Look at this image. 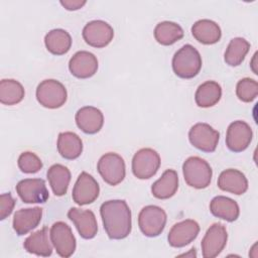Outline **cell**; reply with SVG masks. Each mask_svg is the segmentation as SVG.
I'll return each instance as SVG.
<instances>
[{"mask_svg": "<svg viewBox=\"0 0 258 258\" xmlns=\"http://www.w3.org/2000/svg\"><path fill=\"white\" fill-rule=\"evenodd\" d=\"M100 214L110 239L121 240L131 232V211L124 200H110L101 205Z\"/></svg>", "mask_w": 258, "mask_h": 258, "instance_id": "6da1fadb", "label": "cell"}, {"mask_svg": "<svg viewBox=\"0 0 258 258\" xmlns=\"http://www.w3.org/2000/svg\"><path fill=\"white\" fill-rule=\"evenodd\" d=\"M202 69V56L191 44L181 46L172 57V70L181 79L196 77Z\"/></svg>", "mask_w": 258, "mask_h": 258, "instance_id": "7a4b0ae2", "label": "cell"}, {"mask_svg": "<svg viewBox=\"0 0 258 258\" xmlns=\"http://www.w3.org/2000/svg\"><path fill=\"white\" fill-rule=\"evenodd\" d=\"M182 172L187 185L198 189L208 187L213 175L210 164L199 156L188 157L182 164Z\"/></svg>", "mask_w": 258, "mask_h": 258, "instance_id": "3957f363", "label": "cell"}, {"mask_svg": "<svg viewBox=\"0 0 258 258\" xmlns=\"http://www.w3.org/2000/svg\"><path fill=\"white\" fill-rule=\"evenodd\" d=\"M67 98L68 93L66 87L56 80H44L36 88V99L44 108H60L67 102Z\"/></svg>", "mask_w": 258, "mask_h": 258, "instance_id": "277c9868", "label": "cell"}, {"mask_svg": "<svg viewBox=\"0 0 258 258\" xmlns=\"http://www.w3.org/2000/svg\"><path fill=\"white\" fill-rule=\"evenodd\" d=\"M166 213L157 206H146L138 215V226L143 235L147 237L159 236L166 224Z\"/></svg>", "mask_w": 258, "mask_h": 258, "instance_id": "5b68a950", "label": "cell"}, {"mask_svg": "<svg viewBox=\"0 0 258 258\" xmlns=\"http://www.w3.org/2000/svg\"><path fill=\"white\" fill-rule=\"evenodd\" d=\"M97 169L104 181L109 185L119 184L126 174L124 159L114 152L104 154L98 161Z\"/></svg>", "mask_w": 258, "mask_h": 258, "instance_id": "8992f818", "label": "cell"}, {"mask_svg": "<svg viewBox=\"0 0 258 258\" xmlns=\"http://www.w3.org/2000/svg\"><path fill=\"white\" fill-rule=\"evenodd\" d=\"M160 166V156L152 148L138 150L132 158V172L139 179H148L155 175Z\"/></svg>", "mask_w": 258, "mask_h": 258, "instance_id": "52a82bcc", "label": "cell"}, {"mask_svg": "<svg viewBox=\"0 0 258 258\" xmlns=\"http://www.w3.org/2000/svg\"><path fill=\"white\" fill-rule=\"evenodd\" d=\"M51 243L56 253L63 258L72 256L76 250V238L72 229L64 222L54 223L49 231Z\"/></svg>", "mask_w": 258, "mask_h": 258, "instance_id": "ba28073f", "label": "cell"}, {"mask_svg": "<svg viewBox=\"0 0 258 258\" xmlns=\"http://www.w3.org/2000/svg\"><path fill=\"white\" fill-rule=\"evenodd\" d=\"M220 133L207 123H197L188 131L192 146L204 152H214L217 148Z\"/></svg>", "mask_w": 258, "mask_h": 258, "instance_id": "9c48e42d", "label": "cell"}, {"mask_svg": "<svg viewBox=\"0 0 258 258\" xmlns=\"http://www.w3.org/2000/svg\"><path fill=\"white\" fill-rule=\"evenodd\" d=\"M228 234L225 226L221 223L213 224L206 232L202 243V253L205 258L217 257L225 248Z\"/></svg>", "mask_w": 258, "mask_h": 258, "instance_id": "30bf717a", "label": "cell"}, {"mask_svg": "<svg viewBox=\"0 0 258 258\" xmlns=\"http://www.w3.org/2000/svg\"><path fill=\"white\" fill-rule=\"evenodd\" d=\"M83 38L89 45L97 48L107 46L114 37V30L103 20H92L83 28Z\"/></svg>", "mask_w": 258, "mask_h": 258, "instance_id": "8fae6325", "label": "cell"}, {"mask_svg": "<svg viewBox=\"0 0 258 258\" xmlns=\"http://www.w3.org/2000/svg\"><path fill=\"white\" fill-rule=\"evenodd\" d=\"M253 132L248 123L237 120L232 122L226 134V145L233 152L244 151L251 143Z\"/></svg>", "mask_w": 258, "mask_h": 258, "instance_id": "7c38bea8", "label": "cell"}, {"mask_svg": "<svg viewBox=\"0 0 258 258\" xmlns=\"http://www.w3.org/2000/svg\"><path fill=\"white\" fill-rule=\"evenodd\" d=\"M100 187L97 180L88 172L83 171L79 175L72 192L73 201L79 206L94 203L99 197Z\"/></svg>", "mask_w": 258, "mask_h": 258, "instance_id": "4fadbf2b", "label": "cell"}, {"mask_svg": "<svg viewBox=\"0 0 258 258\" xmlns=\"http://www.w3.org/2000/svg\"><path fill=\"white\" fill-rule=\"evenodd\" d=\"M16 192L22 202L26 204H43L49 194L45 181L41 178H25L16 185Z\"/></svg>", "mask_w": 258, "mask_h": 258, "instance_id": "5bb4252c", "label": "cell"}, {"mask_svg": "<svg viewBox=\"0 0 258 258\" xmlns=\"http://www.w3.org/2000/svg\"><path fill=\"white\" fill-rule=\"evenodd\" d=\"M199 224L190 219L178 222L170 229L167 240L168 244L174 248H181L192 242L199 235Z\"/></svg>", "mask_w": 258, "mask_h": 258, "instance_id": "9a60e30c", "label": "cell"}, {"mask_svg": "<svg viewBox=\"0 0 258 258\" xmlns=\"http://www.w3.org/2000/svg\"><path fill=\"white\" fill-rule=\"evenodd\" d=\"M68 217L74 223L82 238L92 239L97 235L98 224L95 214L91 210L71 208Z\"/></svg>", "mask_w": 258, "mask_h": 258, "instance_id": "2e32d148", "label": "cell"}, {"mask_svg": "<svg viewBox=\"0 0 258 258\" xmlns=\"http://www.w3.org/2000/svg\"><path fill=\"white\" fill-rule=\"evenodd\" d=\"M69 70L73 76L79 79L93 77L98 70V59L90 51L81 50L76 52L69 61Z\"/></svg>", "mask_w": 258, "mask_h": 258, "instance_id": "e0dca14e", "label": "cell"}, {"mask_svg": "<svg viewBox=\"0 0 258 258\" xmlns=\"http://www.w3.org/2000/svg\"><path fill=\"white\" fill-rule=\"evenodd\" d=\"M77 126L86 134L98 133L104 124V116L101 110L93 106H85L76 113Z\"/></svg>", "mask_w": 258, "mask_h": 258, "instance_id": "ac0fdd59", "label": "cell"}, {"mask_svg": "<svg viewBox=\"0 0 258 258\" xmlns=\"http://www.w3.org/2000/svg\"><path fill=\"white\" fill-rule=\"evenodd\" d=\"M42 209L39 207L20 209L13 217V229L17 235L22 236L35 229L41 221Z\"/></svg>", "mask_w": 258, "mask_h": 258, "instance_id": "d6986e66", "label": "cell"}, {"mask_svg": "<svg viewBox=\"0 0 258 258\" xmlns=\"http://www.w3.org/2000/svg\"><path fill=\"white\" fill-rule=\"evenodd\" d=\"M218 186L224 191L234 195H243L248 189V180L243 172L229 168L221 172L218 178Z\"/></svg>", "mask_w": 258, "mask_h": 258, "instance_id": "ffe728a7", "label": "cell"}, {"mask_svg": "<svg viewBox=\"0 0 258 258\" xmlns=\"http://www.w3.org/2000/svg\"><path fill=\"white\" fill-rule=\"evenodd\" d=\"M50 241L48 238V229L47 227H43L30 234L25 239L23 247L30 254L48 257L52 254V243Z\"/></svg>", "mask_w": 258, "mask_h": 258, "instance_id": "44dd1931", "label": "cell"}, {"mask_svg": "<svg viewBox=\"0 0 258 258\" xmlns=\"http://www.w3.org/2000/svg\"><path fill=\"white\" fill-rule=\"evenodd\" d=\"M192 36L203 44L217 43L222 36L220 26L213 20L201 19L191 26Z\"/></svg>", "mask_w": 258, "mask_h": 258, "instance_id": "7402d4cb", "label": "cell"}, {"mask_svg": "<svg viewBox=\"0 0 258 258\" xmlns=\"http://www.w3.org/2000/svg\"><path fill=\"white\" fill-rule=\"evenodd\" d=\"M178 188V175L174 169H166L160 178L153 182L151 192L159 200H167L173 197Z\"/></svg>", "mask_w": 258, "mask_h": 258, "instance_id": "603a6c76", "label": "cell"}, {"mask_svg": "<svg viewBox=\"0 0 258 258\" xmlns=\"http://www.w3.org/2000/svg\"><path fill=\"white\" fill-rule=\"evenodd\" d=\"M210 211L215 217L227 222L236 221L240 214L238 204L234 200L224 196H217L211 201Z\"/></svg>", "mask_w": 258, "mask_h": 258, "instance_id": "cb8c5ba5", "label": "cell"}, {"mask_svg": "<svg viewBox=\"0 0 258 258\" xmlns=\"http://www.w3.org/2000/svg\"><path fill=\"white\" fill-rule=\"evenodd\" d=\"M57 150L64 159H76L83 151L82 139L74 132H61L57 137Z\"/></svg>", "mask_w": 258, "mask_h": 258, "instance_id": "d4e9b609", "label": "cell"}, {"mask_svg": "<svg viewBox=\"0 0 258 258\" xmlns=\"http://www.w3.org/2000/svg\"><path fill=\"white\" fill-rule=\"evenodd\" d=\"M46 176L55 196L61 197L67 194L71 181V171L67 166L58 163L53 164L48 168Z\"/></svg>", "mask_w": 258, "mask_h": 258, "instance_id": "484cf974", "label": "cell"}, {"mask_svg": "<svg viewBox=\"0 0 258 258\" xmlns=\"http://www.w3.org/2000/svg\"><path fill=\"white\" fill-rule=\"evenodd\" d=\"M222 97V88L215 81H207L200 85L195 94V101L199 107L215 106Z\"/></svg>", "mask_w": 258, "mask_h": 258, "instance_id": "4316f807", "label": "cell"}, {"mask_svg": "<svg viewBox=\"0 0 258 258\" xmlns=\"http://www.w3.org/2000/svg\"><path fill=\"white\" fill-rule=\"evenodd\" d=\"M46 49L55 55L67 53L72 46V37L68 31L61 28L50 30L44 37Z\"/></svg>", "mask_w": 258, "mask_h": 258, "instance_id": "83f0119b", "label": "cell"}, {"mask_svg": "<svg viewBox=\"0 0 258 258\" xmlns=\"http://www.w3.org/2000/svg\"><path fill=\"white\" fill-rule=\"evenodd\" d=\"M155 40L161 45H171L183 37L181 26L172 21L159 22L154 28Z\"/></svg>", "mask_w": 258, "mask_h": 258, "instance_id": "f1b7e54d", "label": "cell"}, {"mask_svg": "<svg viewBox=\"0 0 258 258\" xmlns=\"http://www.w3.org/2000/svg\"><path fill=\"white\" fill-rule=\"evenodd\" d=\"M23 86L15 80L3 79L0 82V102L3 105L12 106L20 103L24 98Z\"/></svg>", "mask_w": 258, "mask_h": 258, "instance_id": "f546056e", "label": "cell"}, {"mask_svg": "<svg viewBox=\"0 0 258 258\" xmlns=\"http://www.w3.org/2000/svg\"><path fill=\"white\" fill-rule=\"evenodd\" d=\"M249 49L250 43L245 38L235 37L229 42L225 51L224 59L227 64L231 67H238L244 60Z\"/></svg>", "mask_w": 258, "mask_h": 258, "instance_id": "4dcf8cb0", "label": "cell"}, {"mask_svg": "<svg viewBox=\"0 0 258 258\" xmlns=\"http://www.w3.org/2000/svg\"><path fill=\"white\" fill-rule=\"evenodd\" d=\"M236 95L238 99L245 103H250L258 95V84L250 78L241 79L236 86Z\"/></svg>", "mask_w": 258, "mask_h": 258, "instance_id": "1f68e13d", "label": "cell"}, {"mask_svg": "<svg viewBox=\"0 0 258 258\" xmlns=\"http://www.w3.org/2000/svg\"><path fill=\"white\" fill-rule=\"evenodd\" d=\"M19 169L24 173H36L42 168V162L40 158L33 152H22L17 161Z\"/></svg>", "mask_w": 258, "mask_h": 258, "instance_id": "d6a6232c", "label": "cell"}, {"mask_svg": "<svg viewBox=\"0 0 258 258\" xmlns=\"http://www.w3.org/2000/svg\"><path fill=\"white\" fill-rule=\"evenodd\" d=\"M15 206V200L10 192H5L0 196V220L6 219L11 215Z\"/></svg>", "mask_w": 258, "mask_h": 258, "instance_id": "836d02e7", "label": "cell"}, {"mask_svg": "<svg viewBox=\"0 0 258 258\" xmlns=\"http://www.w3.org/2000/svg\"><path fill=\"white\" fill-rule=\"evenodd\" d=\"M87 2L86 1H81V0H61L60 4L61 6H63L67 10L73 11V10H78L80 8H82Z\"/></svg>", "mask_w": 258, "mask_h": 258, "instance_id": "e575fe53", "label": "cell"}]
</instances>
